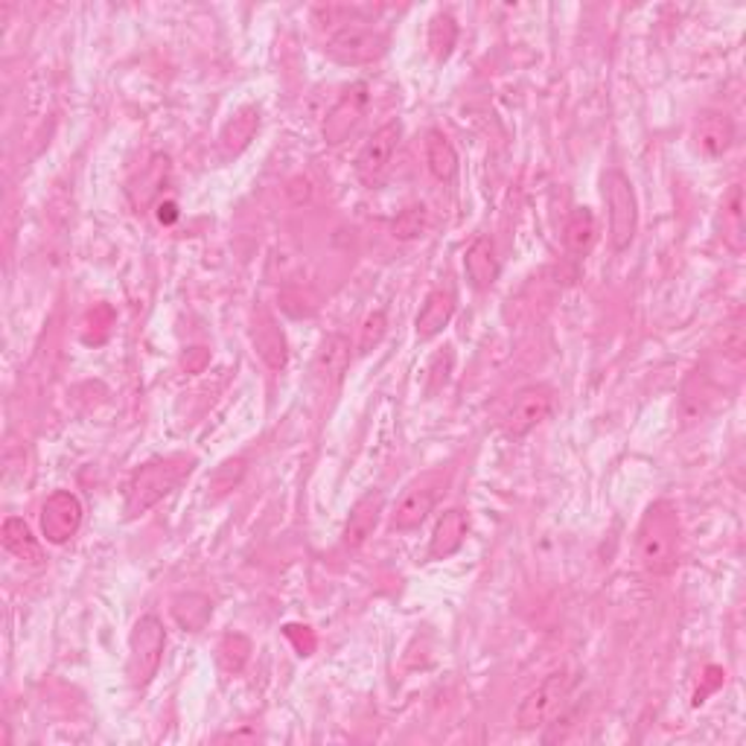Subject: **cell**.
<instances>
[{"label": "cell", "mask_w": 746, "mask_h": 746, "mask_svg": "<svg viewBox=\"0 0 746 746\" xmlns=\"http://www.w3.org/2000/svg\"><path fill=\"white\" fill-rule=\"evenodd\" d=\"M683 554V525L674 502L659 498L641 514L639 531H636V557L648 575H671L679 566Z\"/></svg>", "instance_id": "1"}, {"label": "cell", "mask_w": 746, "mask_h": 746, "mask_svg": "<svg viewBox=\"0 0 746 746\" xmlns=\"http://www.w3.org/2000/svg\"><path fill=\"white\" fill-rule=\"evenodd\" d=\"M193 458L186 455H167V458H155L132 472V479L125 484L123 514L125 519H137L149 507H155L164 496H169L181 481L193 472Z\"/></svg>", "instance_id": "2"}, {"label": "cell", "mask_w": 746, "mask_h": 746, "mask_svg": "<svg viewBox=\"0 0 746 746\" xmlns=\"http://www.w3.org/2000/svg\"><path fill=\"white\" fill-rule=\"evenodd\" d=\"M606 210H610V240L615 251H627L639 231V205H636V190L630 178L622 169H606L601 176Z\"/></svg>", "instance_id": "3"}, {"label": "cell", "mask_w": 746, "mask_h": 746, "mask_svg": "<svg viewBox=\"0 0 746 746\" xmlns=\"http://www.w3.org/2000/svg\"><path fill=\"white\" fill-rule=\"evenodd\" d=\"M167 650V630L158 615H143L129 636V683L146 688L155 679Z\"/></svg>", "instance_id": "4"}, {"label": "cell", "mask_w": 746, "mask_h": 746, "mask_svg": "<svg viewBox=\"0 0 746 746\" xmlns=\"http://www.w3.org/2000/svg\"><path fill=\"white\" fill-rule=\"evenodd\" d=\"M571 685H575V676L566 674V671H557V674L545 676L531 694H525V700L519 702L516 709V726L531 732V729H540L545 723L557 718L560 711L566 709V702L571 697Z\"/></svg>", "instance_id": "5"}, {"label": "cell", "mask_w": 746, "mask_h": 746, "mask_svg": "<svg viewBox=\"0 0 746 746\" xmlns=\"http://www.w3.org/2000/svg\"><path fill=\"white\" fill-rule=\"evenodd\" d=\"M388 50V38L380 29L364 27V21H345L327 36V53L341 64H373Z\"/></svg>", "instance_id": "6"}, {"label": "cell", "mask_w": 746, "mask_h": 746, "mask_svg": "<svg viewBox=\"0 0 746 746\" xmlns=\"http://www.w3.org/2000/svg\"><path fill=\"white\" fill-rule=\"evenodd\" d=\"M554 402H557V397H554L551 385H525V388L514 394V400H510L505 418H502V426H505L510 437H525L540 426L542 420L551 418Z\"/></svg>", "instance_id": "7"}, {"label": "cell", "mask_w": 746, "mask_h": 746, "mask_svg": "<svg viewBox=\"0 0 746 746\" xmlns=\"http://www.w3.org/2000/svg\"><path fill=\"white\" fill-rule=\"evenodd\" d=\"M402 125L397 120L392 123L380 125L376 132L362 143V149L356 155V176L359 181L368 186H380L388 176V167H392L394 152L400 146Z\"/></svg>", "instance_id": "8"}, {"label": "cell", "mask_w": 746, "mask_h": 746, "mask_svg": "<svg viewBox=\"0 0 746 746\" xmlns=\"http://www.w3.org/2000/svg\"><path fill=\"white\" fill-rule=\"evenodd\" d=\"M446 488L444 472H429L423 479H418L406 493H402L400 505L392 516L394 531H418L420 525L426 522L429 514L435 510L437 498Z\"/></svg>", "instance_id": "9"}, {"label": "cell", "mask_w": 746, "mask_h": 746, "mask_svg": "<svg viewBox=\"0 0 746 746\" xmlns=\"http://www.w3.org/2000/svg\"><path fill=\"white\" fill-rule=\"evenodd\" d=\"M368 106H371V94H368V85H364V82H359L353 88H347L345 94L333 103V108H329L327 117H324V123H321V137H324V143H327V146H341V143L359 129Z\"/></svg>", "instance_id": "10"}, {"label": "cell", "mask_w": 746, "mask_h": 746, "mask_svg": "<svg viewBox=\"0 0 746 746\" xmlns=\"http://www.w3.org/2000/svg\"><path fill=\"white\" fill-rule=\"evenodd\" d=\"M249 338L268 371L280 373L286 364H289V341H286V333L280 329L275 312L268 310L266 303H254V310H251L249 318Z\"/></svg>", "instance_id": "11"}, {"label": "cell", "mask_w": 746, "mask_h": 746, "mask_svg": "<svg viewBox=\"0 0 746 746\" xmlns=\"http://www.w3.org/2000/svg\"><path fill=\"white\" fill-rule=\"evenodd\" d=\"M82 528V502L68 490H56L50 493L41 507V533L47 542L64 545L71 542Z\"/></svg>", "instance_id": "12"}, {"label": "cell", "mask_w": 746, "mask_h": 746, "mask_svg": "<svg viewBox=\"0 0 746 746\" xmlns=\"http://www.w3.org/2000/svg\"><path fill=\"white\" fill-rule=\"evenodd\" d=\"M383 507H385V496L380 490H371L364 493L353 507H350V516L345 522V533H341V542L347 549H362L364 542L371 540L376 525L383 519Z\"/></svg>", "instance_id": "13"}, {"label": "cell", "mask_w": 746, "mask_h": 746, "mask_svg": "<svg viewBox=\"0 0 746 746\" xmlns=\"http://www.w3.org/2000/svg\"><path fill=\"white\" fill-rule=\"evenodd\" d=\"M694 141H697V149L702 155L720 158L735 143V123L720 111H702L697 117V125H694Z\"/></svg>", "instance_id": "14"}, {"label": "cell", "mask_w": 746, "mask_h": 746, "mask_svg": "<svg viewBox=\"0 0 746 746\" xmlns=\"http://www.w3.org/2000/svg\"><path fill=\"white\" fill-rule=\"evenodd\" d=\"M464 268H467V280L476 292H488L490 286L498 280V257L496 245L490 237H476L470 249L464 254Z\"/></svg>", "instance_id": "15"}, {"label": "cell", "mask_w": 746, "mask_h": 746, "mask_svg": "<svg viewBox=\"0 0 746 746\" xmlns=\"http://www.w3.org/2000/svg\"><path fill=\"white\" fill-rule=\"evenodd\" d=\"M260 129V108L257 106H242L237 108L228 123L219 132V149L225 158H237L240 152H245L254 141V134Z\"/></svg>", "instance_id": "16"}, {"label": "cell", "mask_w": 746, "mask_h": 746, "mask_svg": "<svg viewBox=\"0 0 746 746\" xmlns=\"http://www.w3.org/2000/svg\"><path fill=\"white\" fill-rule=\"evenodd\" d=\"M467 531H470V519L464 514L461 507H453L446 510L435 525V533L429 540V560H446L453 557L455 551H461L464 540H467Z\"/></svg>", "instance_id": "17"}, {"label": "cell", "mask_w": 746, "mask_h": 746, "mask_svg": "<svg viewBox=\"0 0 746 746\" xmlns=\"http://www.w3.org/2000/svg\"><path fill=\"white\" fill-rule=\"evenodd\" d=\"M347 364H350V341L341 333H329L315 350L312 371L324 385H338L347 373Z\"/></svg>", "instance_id": "18"}, {"label": "cell", "mask_w": 746, "mask_h": 746, "mask_svg": "<svg viewBox=\"0 0 746 746\" xmlns=\"http://www.w3.org/2000/svg\"><path fill=\"white\" fill-rule=\"evenodd\" d=\"M455 315V294L435 289L426 294V301L420 306L418 318H414V333L420 341H432L435 336L444 333V327L453 321Z\"/></svg>", "instance_id": "19"}, {"label": "cell", "mask_w": 746, "mask_h": 746, "mask_svg": "<svg viewBox=\"0 0 746 746\" xmlns=\"http://www.w3.org/2000/svg\"><path fill=\"white\" fill-rule=\"evenodd\" d=\"M172 618L181 630L202 633L214 618V604L202 592H186V595H178L172 601Z\"/></svg>", "instance_id": "20"}, {"label": "cell", "mask_w": 746, "mask_h": 746, "mask_svg": "<svg viewBox=\"0 0 746 746\" xmlns=\"http://www.w3.org/2000/svg\"><path fill=\"white\" fill-rule=\"evenodd\" d=\"M167 172H169V158H164V155H155V158L141 169L137 181L129 186V196H132V205L137 207V210L155 202V196L160 193V186L167 184Z\"/></svg>", "instance_id": "21"}, {"label": "cell", "mask_w": 746, "mask_h": 746, "mask_svg": "<svg viewBox=\"0 0 746 746\" xmlns=\"http://www.w3.org/2000/svg\"><path fill=\"white\" fill-rule=\"evenodd\" d=\"M563 242L575 257L589 254V249L595 245V216L589 207H575L563 225Z\"/></svg>", "instance_id": "22"}, {"label": "cell", "mask_w": 746, "mask_h": 746, "mask_svg": "<svg viewBox=\"0 0 746 746\" xmlns=\"http://www.w3.org/2000/svg\"><path fill=\"white\" fill-rule=\"evenodd\" d=\"M3 545H7L10 554H15L24 563H33V566H38L45 560L41 545H38V540L29 531V525L24 519H19V516H12V519L3 522Z\"/></svg>", "instance_id": "23"}, {"label": "cell", "mask_w": 746, "mask_h": 746, "mask_svg": "<svg viewBox=\"0 0 746 746\" xmlns=\"http://www.w3.org/2000/svg\"><path fill=\"white\" fill-rule=\"evenodd\" d=\"M426 164L429 172L437 178V181H455L458 176V152L449 141H446L441 132H429L426 134Z\"/></svg>", "instance_id": "24"}, {"label": "cell", "mask_w": 746, "mask_h": 746, "mask_svg": "<svg viewBox=\"0 0 746 746\" xmlns=\"http://www.w3.org/2000/svg\"><path fill=\"white\" fill-rule=\"evenodd\" d=\"M723 242L735 254L744 251V193H741V184L732 186L729 196L723 198Z\"/></svg>", "instance_id": "25"}, {"label": "cell", "mask_w": 746, "mask_h": 746, "mask_svg": "<svg viewBox=\"0 0 746 746\" xmlns=\"http://www.w3.org/2000/svg\"><path fill=\"white\" fill-rule=\"evenodd\" d=\"M455 41H458V24L453 15L437 12L435 19L429 21V53L435 56L437 62H446L453 56Z\"/></svg>", "instance_id": "26"}, {"label": "cell", "mask_w": 746, "mask_h": 746, "mask_svg": "<svg viewBox=\"0 0 746 746\" xmlns=\"http://www.w3.org/2000/svg\"><path fill=\"white\" fill-rule=\"evenodd\" d=\"M216 653H219V665H222L225 674H240L242 667L249 665L251 657L249 636H242V633H225Z\"/></svg>", "instance_id": "27"}, {"label": "cell", "mask_w": 746, "mask_h": 746, "mask_svg": "<svg viewBox=\"0 0 746 746\" xmlns=\"http://www.w3.org/2000/svg\"><path fill=\"white\" fill-rule=\"evenodd\" d=\"M117 321V312L108 306V303H99V306H94V310L85 315V321H82V341L85 345H106L108 336H111V327H115Z\"/></svg>", "instance_id": "28"}, {"label": "cell", "mask_w": 746, "mask_h": 746, "mask_svg": "<svg viewBox=\"0 0 746 746\" xmlns=\"http://www.w3.org/2000/svg\"><path fill=\"white\" fill-rule=\"evenodd\" d=\"M429 214L423 205L406 207L397 219H394V237L397 240H418L420 233L426 231Z\"/></svg>", "instance_id": "29"}, {"label": "cell", "mask_w": 746, "mask_h": 746, "mask_svg": "<svg viewBox=\"0 0 746 746\" xmlns=\"http://www.w3.org/2000/svg\"><path fill=\"white\" fill-rule=\"evenodd\" d=\"M385 329H388V318H385L383 310L371 312L368 318L362 321V329H359V345H356V353L364 356L371 353L373 347L380 345L385 338Z\"/></svg>", "instance_id": "30"}, {"label": "cell", "mask_w": 746, "mask_h": 746, "mask_svg": "<svg viewBox=\"0 0 746 746\" xmlns=\"http://www.w3.org/2000/svg\"><path fill=\"white\" fill-rule=\"evenodd\" d=\"M242 476H245V461L242 458H231L222 467H216V472L210 476V490H214L216 496H225V493H231L240 484Z\"/></svg>", "instance_id": "31"}, {"label": "cell", "mask_w": 746, "mask_h": 746, "mask_svg": "<svg viewBox=\"0 0 746 746\" xmlns=\"http://www.w3.org/2000/svg\"><path fill=\"white\" fill-rule=\"evenodd\" d=\"M284 636L292 641L294 650H298L301 657H312V653H315V648H318V641H315V633H312L310 627H303V624H286Z\"/></svg>", "instance_id": "32"}, {"label": "cell", "mask_w": 746, "mask_h": 746, "mask_svg": "<svg viewBox=\"0 0 746 746\" xmlns=\"http://www.w3.org/2000/svg\"><path fill=\"white\" fill-rule=\"evenodd\" d=\"M210 364V350L207 347H186L184 356H181V368H184V373H190V376H196V373H202Z\"/></svg>", "instance_id": "33"}, {"label": "cell", "mask_w": 746, "mask_h": 746, "mask_svg": "<svg viewBox=\"0 0 746 746\" xmlns=\"http://www.w3.org/2000/svg\"><path fill=\"white\" fill-rule=\"evenodd\" d=\"M723 676H726L723 674V667L711 665L709 671H706V683H702V688H697V694H694V706H702L709 694L718 691L720 685H723Z\"/></svg>", "instance_id": "34"}, {"label": "cell", "mask_w": 746, "mask_h": 746, "mask_svg": "<svg viewBox=\"0 0 746 746\" xmlns=\"http://www.w3.org/2000/svg\"><path fill=\"white\" fill-rule=\"evenodd\" d=\"M178 219V205L176 202H160L158 205V222L160 225H172Z\"/></svg>", "instance_id": "35"}]
</instances>
